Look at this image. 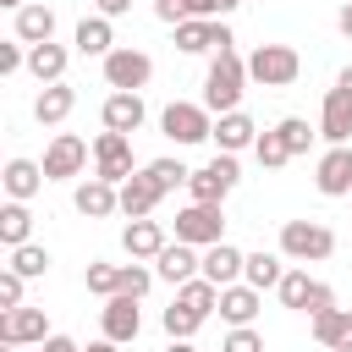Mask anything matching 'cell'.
<instances>
[{
    "mask_svg": "<svg viewBox=\"0 0 352 352\" xmlns=\"http://www.w3.org/2000/svg\"><path fill=\"white\" fill-rule=\"evenodd\" d=\"M220 352H264V336L253 330V324H236L231 336H226V346Z\"/></svg>",
    "mask_w": 352,
    "mask_h": 352,
    "instance_id": "cell-39",
    "label": "cell"
},
{
    "mask_svg": "<svg viewBox=\"0 0 352 352\" xmlns=\"http://www.w3.org/2000/svg\"><path fill=\"white\" fill-rule=\"evenodd\" d=\"M280 253L286 258H330L336 253V231L330 226H319V220H286L280 226Z\"/></svg>",
    "mask_w": 352,
    "mask_h": 352,
    "instance_id": "cell-3",
    "label": "cell"
},
{
    "mask_svg": "<svg viewBox=\"0 0 352 352\" xmlns=\"http://www.w3.org/2000/svg\"><path fill=\"white\" fill-rule=\"evenodd\" d=\"M99 6V16H126L132 11V0H94Z\"/></svg>",
    "mask_w": 352,
    "mask_h": 352,
    "instance_id": "cell-47",
    "label": "cell"
},
{
    "mask_svg": "<svg viewBox=\"0 0 352 352\" xmlns=\"http://www.w3.org/2000/svg\"><path fill=\"white\" fill-rule=\"evenodd\" d=\"M336 88H346V94H352V66H346V72L336 77Z\"/></svg>",
    "mask_w": 352,
    "mask_h": 352,
    "instance_id": "cell-50",
    "label": "cell"
},
{
    "mask_svg": "<svg viewBox=\"0 0 352 352\" xmlns=\"http://www.w3.org/2000/svg\"><path fill=\"white\" fill-rule=\"evenodd\" d=\"M242 82H248V60L236 50H214L209 60V77H204V110L209 116H226L242 104Z\"/></svg>",
    "mask_w": 352,
    "mask_h": 352,
    "instance_id": "cell-1",
    "label": "cell"
},
{
    "mask_svg": "<svg viewBox=\"0 0 352 352\" xmlns=\"http://www.w3.org/2000/svg\"><path fill=\"white\" fill-rule=\"evenodd\" d=\"M182 302L198 308V314H209V308H220V286L209 275H192V280H182Z\"/></svg>",
    "mask_w": 352,
    "mask_h": 352,
    "instance_id": "cell-32",
    "label": "cell"
},
{
    "mask_svg": "<svg viewBox=\"0 0 352 352\" xmlns=\"http://www.w3.org/2000/svg\"><path fill=\"white\" fill-rule=\"evenodd\" d=\"M77 50H82V55H110V50H116L110 16H82V22H77Z\"/></svg>",
    "mask_w": 352,
    "mask_h": 352,
    "instance_id": "cell-28",
    "label": "cell"
},
{
    "mask_svg": "<svg viewBox=\"0 0 352 352\" xmlns=\"http://www.w3.org/2000/svg\"><path fill=\"white\" fill-rule=\"evenodd\" d=\"M242 264H248V253H236L231 242H214V248H204V275H209L214 286H236Z\"/></svg>",
    "mask_w": 352,
    "mask_h": 352,
    "instance_id": "cell-22",
    "label": "cell"
},
{
    "mask_svg": "<svg viewBox=\"0 0 352 352\" xmlns=\"http://www.w3.org/2000/svg\"><path fill=\"white\" fill-rule=\"evenodd\" d=\"M253 154H258V165H264V170H280V165L292 160V148H286V138H280V132H258Z\"/></svg>",
    "mask_w": 352,
    "mask_h": 352,
    "instance_id": "cell-33",
    "label": "cell"
},
{
    "mask_svg": "<svg viewBox=\"0 0 352 352\" xmlns=\"http://www.w3.org/2000/svg\"><path fill=\"white\" fill-rule=\"evenodd\" d=\"M165 352H192V346H187V341H170V346H165Z\"/></svg>",
    "mask_w": 352,
    "mask_h": 352,
    "instance_id": "cell-51",
    "label": "cell"
},
{
    "mask_svg": "<svg viewBox=\"0 0 352 352\" xmlns=\"http://www.w3.org/2000/svg\"><path fill=\"white\" fill-rule=\"evenodd\" d=\"M0 182H6V192H11V198H22V204H28V198H33L50 176H44V165H33V160H11Z\"/></svg>",
    "mask_w": 352,
    "mask_h": 352,
    "instance_id": "cell-27",
    "label": "cell"
},
{
    "mask_svg": "<svg viewBox=\"0 0 352 352\" xmlns=\"http://www.w3.org/2000/svg\"><path fill=\"white\" fill-rule=\"evenodd\" d=\"M22 280H28V275H16V270L0 275V308H22Z\"/></svg>",
    "mask_w": 352,
    "mask_h": 352,
    "instance_id": "cell-41",
    "label": "cell"
},
{
    "mask_svg": "<svg viewBox=\"0 0 352 352\" xmlns=\"http://www.w3.org/2000/svg\"><path fill=\"white\" fill-rule=\"evenodd\" d=\"M99 116H104V126H110V132H126V138H132V132L143 126V116H148V110H143V94L116 88V94L104 99V110H99Z\"/></svg>",
    "mask_w": 352,
    "mask_h": 352,
    "instance_id": "cell-17",
    "label": "cell"
},
{
    "mask_svg": "<svg viewBox=\"0 0 352 352\" xmlns=\"http://www.w3.org/2000/svg\"><path fill=\"white\" fill-rule=\"evenodd\" d=\"M176 242H192V248L226 242V214H220V204H187V209L176 214Z\"/></svg>",
    "mask_w": 352,
    "mask_h": 352,
    "instance_id": "cell-4",
    "label": "cell"
},
{
    "mask_svg": "<svg viewBox=\"0 0 352 352\" xmlns=\"http://www.w3.org/2000/svg\"><path fill=\"white\" fill-rule=\"evenodd\" d=\"M116 346H121V341H110V336H104V341H88L82 352H116Z\"/></svg>",
    "mask_w": 352,
    "mask_h": 352,
    "instance_id": "cell-49",
    "label": "cell"
},
{
    "mask_svg": "<svg viewBox=\"0 0 352 352\" xmlns=\"http://www.w3.org/2000/svg\"><path fill=\"white\" fill-rule=\"evenodd\" d=\"M275 292H280V302H286V308H308V292H314V280H308L302 270H286Z\"/></svg>",
    "mask_w": 352,
    "mask_h": 352,
    "instance_id": "cell-35",
    "label": "cell"
},
{
    "mask_svg": "<svg viewBox=\"0 0 352 352\" xmlns=\"http://www.w3.org/2000/svg\"><path fill=\"white\" fill-rule=\"evenodd\" d=\"M160 126H165V138H170V143H204V138H214V121H209V110H204V104H187V99L165 104Z\"/></svg>",
    "mask_w": 352,
    "mask_h": 352,
    "instance_id": "cell-6",
    "label": "cell"
},
{
    "mask_svg": "<svg viewBox=\"0 0 352 352\" xmlns=\"http://www.w3.org/2000/svg\"><path fill=\"white\" fill-rule=\"evenodd\" d=\"M165 198V187L148 176V170H132L126 182H121V214L126 220H143V214H154V204Z\"/></svg>",
    "mask_w": 352,
    "mask_h": 352,
    "instance_id": "cell-14",
    "label": "cell"
},
{
    "mask_svg": "<svg viewBox=\"0 0 352 352\" xmlns=\"http://www.w3.org/2000/svg\"><path fill=\"white\" fill-rule=\"evenodd\" d=\"M0 6H11V11H22V6H33V0H0Z\"/></svg>",
    "mask_w": 352,
    "mask_h": 352,
    "instance_id": "cell-53",
    "label": "cell"
},
{
    "mask_svg": "<svg viewBox=\"0 0 352 352\" xmlns=\"http://www.w3.org/2000/svg\"><path fill=\"white\" fill-rule=\"evenodd\" d=\"M88 292L94 297H116L121 292V264H88Z\"/></svg>",
    "mask_w": 352,
    "mask_h": 352,
    "instance_id": "cell-36",
    "label": "cell"
},
{
    "mask_svg": "<svg viewBox=\"0 0 352 352\" xmlns=\"http://www.w3.org/2000/svg\"><path fill=\"white\" fill-rule=\"evenodd\" d=\"M148 176H154L165 192H170V187H182V182H192V170H187L182 160H154V165H148Z\"/></svg>",
    "mask_w": 352,
    "mask_h": 352,
    "instance_id": "cell-38",
    "label": "cell"
},
{
    "mask_svg": "<svg viewBox=\"0 0 352 352\" xmlns=\"http://www.w3.org/2000/svg\"><path fill=\"white\" fill-rule=\"evenodd\" d=\"M336 28H341V33H346V38H352V0H346V6H341V11H336Z\"/></svg>",
    "mask_w": 352,
    "mask_h": 352,
    "instance_id": "cell-48",
    "label": "cell"
},
{
    "mask_svg": "<svg viewBox=\"0 0 352 352\" xmlns=\"http://www.w3.org/2000/svg\"><path fill=\"white\" fill-rule=\"evenodd\" d=\"M0 341L6 346H28V341H50V319H44V308H6L0 314Z\"/></svg>",
    "mask_w": 352,
    "mask_h": 352,
    "instance_id": "cell-11",
    "label": "cell"
},
{
    "mask_svg": "<svg viewBox=\"0 0 352 352\" xmlns=\"http://www.w3.org/2000/svg\"><path fill=\"white\" fill-rule=\"evenodd\" d=\"M72 204H77V214H88V220H104V214L121 209V187L104 182V176H88V182L72 192Z\"/></svg>",
    "mask_w": 352,
    "mask_h": 352,
    "instance_id": "cell-15",
    "label": "cell"
},
{
    "mask_svg": "<svg viewBox=\"0 0 352 352\" xmlns=\"http://www.w3.org/2000/svg\"><path fill=\"white\" fill-rule=\"evenodd\" d=\"M187 16H220V0H182Z\"/></svg>",
    "mask_w": 352,
    "mask_h": 352,
    "instance_id": "cell-45",
    "label": "cell"
},
{
    "mask_svg": "<svg viewBox=\"0 0 352 352\" xmlns=\"http://www.w3.org/2000/svg\"><path fill=\"white\" fill-rule=\"evenodd\" d=\"M88 165V143L77 138V132H55V143L44 148V176L50 182H66V176H77Z\"/></svg>",
    "mask_w": 352,
    "mask_h": 352,
    "instance_id": "cell-10",
    "label": "cell"
},
{
    "mask_svg": "<svg viewBox=\"0 0 352 352\" xmlns=\"http://www.w3.org/2000/svg\"><path fill=\"white\" fill-rule=\"evenodd\" d=\"M319 132L330 143H352V94L346 88H330L324 104H319Z\"/></svg>",
    "mask_w": 352,
    "mask_h": 352,
    "instance_id": "cell-16",
    "label": "cell"
},
{
    "mask_svg": "<svg viewBox=\"0 0 352 352\" xmlns=\"http://www.w3.org/2000/svg\"><path fill=\"white\" fill-rule=\"evenodd\" d=\"M154 286V275L143 270V264H121V292H132V297H143Z\"/></svg>",
    "mask_w": 352,
    "mask_h": 352,
    "instance_id": "cell-40",
    "label": "cell"
},
{
    "mask_svg": "<svg viewBox=\"0 0 352 352\" xmlns=\"http://www.w3.org/2000/svg\"><path fill=\"white\" fill-rule=\"evenodd\" d=\"M324 308H336V292H330L324 280H314V292H308V314H324Z\"/></svg>",
    "mask_w": 352,
    "mask_h": 352,
    "instance_id": "cell-43",
    "label": "cell"
},
{
    "mask_svg": "<svg viewBox=\"0 0 352 352\" xmlns=\"http://www.w3.org/2000/svg\"><path fill=\"white\" fill-rule=\"evenodd\" d=\"M280 275H286V270H280V258H275V253H264V248H258V253H248V264H242V280H248V286H258V292L280 286Z\"/></svg>",
    "mask_w": 352,
    "mask_h": 352,
    "instance_id": "cell-30",
    "label": "cell"
},
{
    "mask_svg": "<svg viewBox=\"0 0 352 352\" xmlns=\"http://www.w3.org/2000/svg\"><path fill=\"white\" fill-rule=\"evenodd\" d=\"M28 72L38 77V82H60L66 77V50L50 38V44H28Z\"/></svg>",
    "mask_w": 352,
    "mask_h": 352,
    "instance_id": "cell-26",
    "label": "cell"
},
{
    "mask_svg": "<svg viewBox=\"0 0 352 352\" xmlns=\"http://www.w3.org/2000/svg\"><path fill=\"white\" fill-rule=\"evenodd\" d=\"M154 16H160V22H170V28H182V22H187L182 0H154Z\"/></svg>",
    "mask_w": 352,
    "mask_h": 352,
    "instance_id": "cell-44",
    "label": "cell"
},
{
    "mask_svg": "<svg viewBox=\"0 0 352 352\" xmlns=\"http://www.w3.org/2000/svg\"><path fill=\"white\" fill-rule=\"evenodd\" d=\"M160 324H165V336H170V341H187V336L204 324V314H198V308H187V302L176 297V302L165 308V319H160Z\"/></svg>",
    "mask_w": 352,
    "mask_h": 352,
    "instance_id": "cell-31",
    "label": "cell"
},
{
    "mask_svg": "<svg viewBox=\"0 0 352 352\" xmlns=\"http://www.w3.org/2000/svg\"><path fill=\"white\" fill-rule=\"evenodd\" d=\"M236 38H231V28L226 22H214V16H187L182 28H176V50L182 55H204V50H231Z\"/></svg>",
    "mask_w": 352,
    "mask_h": 352,
    "instance_id": "cell-8",
    "label": "cell"
},
{
    "mask_svg": "<svg viewBox=\"0 0 352 352\" xmlns=\"http://www.w3.org/2000/svg\"><path fill=\"white\" fill-rule=\"evenodd\" d=\"M214 143H220V154H236V148L258 143V126H253V116H242V110H226V116L214 121Z\"/></svg>",
    "mask_w": 352,
    "mask_h": 352,
    "instance_id": "cell-21",
    "label": "cell"
},
{
    "mask_svg": "<svg viewBox=\"0 0 352 352\" xmlns=\"http://www.w3.org/2000/svg\"><path fill=\"white\" fill-rule=\"evenodd\" d=\"M72 104H77V94H72L66 82H44V94L33 99V116H38L44 126H60V121L72 116Z\"/></svg>",
    "mask_w": 352,
    "mask_h": 352,
    "instance_id": "cell-25",
    "label": "cell"
},
{
    "mask_svg": "<svg viewBox=\"0 0 352 352\" xmlns=\"http://www.w3.org/2000/svg\"><path fill=\"white\" fill-rule=\"evenodd\" d=\"M16 66H28V55H22V38H11V44H0V77H11Z\"/></svg>",
    "mask_w": 352,
    "mask_h": 352,
    "instance_id": "cell-42",
    "label": "cell"
},
{
    "mask_svg": "<svg viewBox=\"0 0 352 352\" xmlns=\"http://www.w3.org/2000/svg\"><path fill=\"white\" fill-rule=\"evenodd\" d=\"M121 248L132 253V258H160L165 253V226L160 220H126V231H121Z\"/></svg>",
    "mask_w": 352,
    "mask_h": 352,
    "instance_id": "cell-18",
    "label": "cell"
},
{
    "mask_svg": "<svg viewBox=\"0 0 352 352\" xmlns=\"http://www.w3.org/2000/svg\"><path fill=\"white\" fill-rule=\"evenodd\" d=\"M38 352H82L72 336H50V341H38Z\"/></svg>",
    "mask_w": 352,
    "mask_h": 352,
    "instance_id": "cell-46",
    "label": "cell"
},
{
    "mask_svg": "<svg viewBox=\"0 0 352 352\" xmlns=\"http://www.w3.org/2000/svg\"><path fill=\"white\" fill-rule=\"evenodd\" d=\"M154 264H160V280L182 286V280H192V275L204 270V253H192V242H165V253H160Z\"/></svg>",
    "mask_w": 352,
    "mask_h": 352,
    "instance_id": "cell-19",
    "label": "cell"
},
{
    "mask_svg": "<svg viewBox=\"0 0 352 352\" xmlns=\"http://www.w3.org/2000/svg\"><path fill=\"white\" fill-rule=\"evenodd\" d=\"M16 38H22V44H50V38H55V11L38 6V0L22 6V11H16Z\"/></svg>",
    "mask_w": 352,
    "mask_h": 352,
    "instance_id": "cell-24",
    "label": "cell"
},
{
    "mask_svg": "<svg viewBox=\"0 0 352 352\" xmlns=\"http://www.w3.org/2000/svg\"><path fill=\"white\" fill-rule=\"evenodd\" d=\"M275 132L286 138V148H292V154H308V143H314V132H308V121H302V116H286Z\"/></svg>",
    "mask_w": 352,
    "mask_h": 352,
    "instance_id": "cell-37",
    "label": "cell"
},
{
    "mask_svg": "<svg viewBox=\"0 0 352 352\" xmlns=\"http://www.w3.org/2000/svg\"><path fill=\"white\" fill-rule=\"evenodd\" d=\"M314 182H319L324 198H346L352 192V143H330V154L319 160Z\"/></svg>",
    "mask_w": 352,
    "mask_h": 352,
    "instance_id": "cell-12",
    "label": "cell"
},
{
    "mask_svg": "<svg viewBox=\"0 0 352 352\" xmlns=\"http://www.w3.org/2000/svg\"><path fill=\"white\" fill-rule=\"evenodd\" d=\"M236 6H242V0H220V16H226V11H236Z\"/></svg>",
    "mask_w": 352,
    "mask_h": 352,
    "instance_id": "cell-52",
    "label": "cell"
},
{
    "mask_svg": "<svg viewBox=\"0 0 352 352\" xmlns=\"http://www.w3.org/2000/svg\"><path fill=\"white\" fill-rule=\"evenodd\" d=\"M297 72H302V55H297L292 44H258V50L248 55V77L264 82V88H292Z\"/></svg>",
    "mask_w": 352,
    "mask_h": 352,
    "instance_id": "cell-2",
    "label": "cell"
},
{
    "mask_svg": "<svg viewBox=\"0 0 352 352\" xmlns=\"http://www.w3.org/2000/svg\"><path fill=\"white\" fill-rule=\"evenodd\" d=\"M258 286H248V280H236V286H220V319H231V324H253V314H258Z\"/></svg>",
    "mask_w": 352,
    "mask_h": 352,
    "instance_id": "cell-23",
    "label": "cell"
},
{
    "mask_svg": "<svg viewBox=\"0 0 352 352\" xmlns=\"http://www.w3.org/2000/svg\"><path fill=\"white\" fill-rule=\"evenodd\" d=\"M11 270L33 280V275H44V270H50V253H44V248H33V242H22V248H11Z\"/></svg>",
    "mask_w": 352,
    "mask_h": 352,
    "instance_id": "cell-34",
    "label": "cell"
},
{
    "mask_svg": "<svg viewBox=\"0 0 352 352\" xmlns=\"http://www.w3.org/2000/svg\"><path fill=\"white\" fill-rule=\"evenodd\" d=\"M236 182H242V170H236V154H214L204 170H192L187 192H192V204H220V198H226Z\"/></svg>",
    "mask_w": 352,
    "mask_h": 352,
    "instance_id": "cell-5",
    "label": "cell"
},
{
    "mask_svg": "<svg viewBox=\"0 0 352 352\" xmlns=\"http://www.w3.org/2000/svg\"><path fill=\"white\" fill-rule=\"evenodd\" d=\"M94 176H104V182H116V187L132 176V138H126V132H110V126H104V132L94 138Z\"/></svg>",
    "mask_w": 352,
    "mask_h": 352,
    "instance_id": "cell-7",
    "label": "cell"
},
{
    "mask_svg": "<svg viewBox=\"0 0 352 352\" xmlns=\"http://www.w3.org/2000/svg\"><path fill=\"white\" fill-rule=\"evenodd\" d=\"M104 336L110 341H138V330H143V314H138V297L132 292H116V297H104Z\"/></svg>",
    "mask_w": 352,
    "mask_h": 352,
    "instance_id": "cell-13",
    "label": "cell"
},
{
    "mask_svg": "<svg viewBox=\"0 0 352 352\" xmlns=\"http://www.w3.org/2000/svg\"><path fill=\"white\" fill-rule=\"evenodd\" d=\"M148 77H154V60H148L143 50H132V44H126V50H110V55H104V82H110V88L138 94Z\"/></svg>",
    "mask_w": 352,
    "mask_h": 352,
    "instance_id": "cell-9",
    "label": "cell"
},
{
    "mask_svg": "<svg viewBox=\"0 0 352 352\" xmlns=\"http://www.w3.org/2000/svg\"><path fill=\"white\" fill-rule=\"evenodd\" d=\"M314 336H319V346H330V352H352V308H324V314H314Z\"/></svg>",
    "mask_w": 352,
    "mask_h": 352,
    "instance_id": "cell-20",
    "label": "cell"
},
{
    "mask_svg": "<svg viewBox=\"0 0 352 352\" xmlns=\"http://www.w3.org/2000/svg\"><path fill=\"white\" fill-rule=\"evenodd\" d=\"M324 352H330V346H324Z\"/></svg>",
    "mask_w": 352,
    "mask_h": 352,
    "instance_id": "cell-54",
    "label": "cell"
},
{
    "mask_svg": "<svg viewBox=\"0 0 352 352\" xmlns=\"http://www.w3.org/2000/svg\"><path fill=\"white\" fill-rule=\"evenodd\" d=\"M28 231H33V214H28V204H22V198H11V204L0 209V242H6V248H22V242H28Z\"/></svg>",
    "mask_w": 352,
    "mask_h": 352,
    "instance_id": "cell-29",
    "label": "cell"
}]
</instances>
